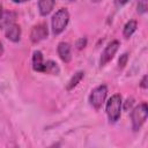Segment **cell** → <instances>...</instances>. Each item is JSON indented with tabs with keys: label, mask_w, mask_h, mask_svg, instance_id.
Instances as JSON below:
<instances>
[{
	"label": "cell",
	"mask_w": 148,
	"mask_h": 148,
	"mask_svg": "<svg viewBox=\"0 0 148 148\" xmlns=\"http://www.w3.org/2000/svg\"><path fill=\"white\" fill-rule=\"evenodd\" d=\"M121 105H123V101L119 94H114L109 98V101L106 102L105 111L110 123H117L119 120L121 113Z\"/></svg>",
	"instance_id": "cell-1"
},
{
	"label": "cell",
	"mask_w": 148,
	"mask_h": 148,
	"mask_svg": "<svg viewBox=\"0 0 148 148\" xmlns=\"http://www.w3.org/2000/svg\"><path fill=\"white\" fill-rule=\"evenodd\" d=\"M69 21V13L66 8H60L56 12V14L52 16L51 25H52V34L59 35L61 34L65 28L67 27Z\"/></svg>",
	"instance_id": "cell-2"
},
{
	"label": "cell",
	"mask_w": 148,
	"mask_h": 148,
	"mask_svg": "<svg viewBox=\"0 0 148 148\" xmlns=\"http://www.w3.org/2000/svg\"><path fill=\"white\" fill-rule=\"evenodd\" d=\"M148 117V108L146 103H141L135 106L131 112V120H132V128L134 132H138L141 126L145 124Z\"/></svg>",
	"instance_id": "cell-3"
},
{
	"label": "cell",
	"mask_w": 148,
	"mask_h": 148,
	"mask_svg": "<svg viewBox=\"0 0 148 148\" xmlns=\"http://www.w3.org/2000/svg\"><path fill=\"white\" fill-rule=\"evenodd\" d=\"M106 96H108V87L105 84H101V86L96 87L95 89H92V91L89 96V103L92 108L98 110L105 102Z\"/></svg>",
	"instance_id": "cell-4"
},
{
	"label": "cell",
	"mask_w": 148,
	"mask_h": 148,
	"mask_svg": "<svg viewBox=\"0 0 148 148\" xmlns=\"http://www.w3.org/2000/svg\"><path fill=\"white\" fill-rule=\"evenodd\" d=\"M119 45L120 44H119L118 40H112V42H110L105 46V49L103 50V52L101 54V58H99V65H101V67L104 66V65H106L113 58V56L116 54V52L119 49Z\"/></svg>",
	"instance_id": "cell-5"
},
{
	"label": "cell",
	"mask_w": 148,
	"mask_h": 148,
	"mask_svg": "<svg viewBox=\"0 0 148 148\" xmlns=\"http://www.w3.org/2000/svg\"><path fill=\"white\" fill-rule=\"evenodd\" d=\"M49 35V29L46 23H39L34 25L30 32V39L32 43H39L40 40L45 39Z\"/></svg>",
	"instance_id": "cell-6"
},
{
	"label": "cell",
	"mask_w": 148,
	"mask_h": 148,
	"mask_svg": "<svg viewBox=\"0 0 148 148\" xmlns=\"http://www.w3.org/2000/svg\"><path fill=\"white\" fill-rule=\"evenodd\" d=\"M5 35L13 43L20 42V39H21V28H20V25L16 24V23H14V22L13 23H9L5 28Z\"/></svg>",
	"instance_id": "cell-7"
},
{
	"label": "cell",
	"mask_w": 148,
	"mask_h": 148,
	"mask_svg": "<svg viewBox=\"0 0 148 148\" xmlns=\"http://www.w3.org/2000/svg\"><path fill=\"white\" fill-rule=\"evenodd\" d=\"M57 51H58V54H59L60 59L64 62H69L71 61V59H72V49H71V45L68 43L60 42L58 44Z\"/></svg>",
	"instance_id": "cell-8"
},
{
	"label": "cell",
	"mask_w": 148,
	"mask_h": 148,
	"mask_svg": "<svg viewBox=\"0 0 148 148\" xmlns=\"http://www.w3.org/2000/svg\"><path fill=\"white\" fill-rule=\"evenodd\" d=\"M54 3H56V0H38V10H39V14L42 16L49 15L52 12V9H53Z\"/></svg>",
	"instance_id": "cell-9"
},
{
	"label": "cell",
	"mask_w": 148,
	"mask_h": 148,
	"mask_svg": "<svg viewBox=\"0 0 148 148\" xmlns=\"http://www.w3.org/2000/svg\"><path fill=\"white\" fill-rule=\"evenodd\" d=\"M44 58H43V53L40 51H35L32 53V68L36 72H40L43 73L44 69Z\"/></svg>",
	"instance_id": "cell-10"
},
{
	"label": "cell",
	"mask_w": 148,
	"mask_h": 148,
	"mask_svg": "<svg viewBox=\"0 0 148 148\" xmlns=\"http://www.w3.org/2000/svg\"><path fill=\"white\" fill-rule=\"evenodd\" d=\"M15 18V14L10 12H5L2 6L0 5V28H6L9 23H13Z\"/></svg>",
	"instance_id": "cell-11"
},
{
	"label": "cell",
	"mask_w": 148,
	"mask_h": 148,
	"mask_svg": "<svg viewBox=\"0 0 148 148\" xmlns=\"http://www.w3.org/2000/svg\"><path fill=\"white\" fill-rule=\"evenodd\" d=\"M83 76H84V72H82V71H79V72H76L72 77H71V80L68 81V83H67V86H66V90H72V89H74L79 83H80V81L83 79Z\"/></svg>",
	"instance_id": "cell-12"
},
{
	"label": "cell",
	"mask_w": 148,
	"mask_h": 148,
	"mask_svg": "<svg viewBox=\"0 0 148 148\" xmlns=\"http://www.w3.org/2000/svg\"><path fill=\"white\" fill-rule=\"evenodd\" d=\"M60 72L58 65L56 61L53 60H47L44 62V69H43V73H46V74H52V75H58Z\"/></svg>",
	"instance_id": "cell-13"
},
{
	"label": "cell",
	"mask_w": 148,
	"mask_h": 148,
	"mask_svg": "<svg viewBox=\"0 0 148 148\" xmlns=\"http://www.w3.org/2000/svg\"><path fill=\"white\" fill-rule=\"evenodd\" d=\"M136 28H138L136 21L130 20V21L124 25V29H123V35H124V37H125V38H130V37L135 32Z\"/></svg>",
	"instance_id": "cell-14"
},
{
	"label": "cell",
	"mask_w": 148,
	"mask_h": 148,
	"mask_svg": "<svg viewBox=\"0 0 148 148\" xmlns=\"http://www.w3.org/2000/svg\"><path fill=\"white\" fill-rule=\"evenodd\" d=\"M148 9V0H139L138 6H136V10L139 14H146Z\"/></svg>",
	"instance_id": "cell-15"
},
{
	"label": "cell",
	"mask_w": 148,
	"mask_h": 148,
	"mask_svg": "<svg viewBox=\"0 0 148 148\" xmlns=\"http://www.w3.org/2000/svg\"><path fill=\"white\" fill-rule=\"evenodd\" d=\"M127 60H128V53H123L118 60V66L119 68H124L125 65L127 64Z\"/></svg>",
	"instance_id": "cell-16"
},
{
	"label": "cell",
	"mask_w": 148,
	"mask_h": 148,
	"mask_svg": "<svg viewBox=\"0 0 148 148\" xmlns=\"http://www.w3.org/2000/svg\"><path fill=\"white\" fill-rule=\"evenodd\" d=\"M75 46H76L77 50H82V49H84V47L87 46V38H86V37H81V38H79V39L76 40V43H75Z\"/></svg>",
	"instance_id": "cell-17"
},
{
	"label": "cell",
	"mask_w": 148,
	"mask_h": 148,
	"mask_svg": "<svg viewBox=\"0 0 148 148\" xmlns=\"http://www.w3.org/2000/svg\"><path fill=\"white\" fill-rule=\"evenodd\" d=\"M133 103H134V99L133 98H127L126 99V102H125V104L124 105H121V108H124V110H128V108L131 109L132 108V105H133Z\"/></svg>",
	"instance_id": "cell-18"
},
{
	"label": "cell",
	"mask_w": 148,
	"mask_h": 148,
	"mask_svg": "<svg viewBox=\"0 0 148 148\" xmlns=\"http://www.w3.org/2000/svg\"><path fill=\"white\" fill-rule=\"evenodd\" d=\"M130 0H114V5H116V7H123L124 5H126L127 2H128Z\"/></svg>",
	"instance_id": "cell-19"
},
{
	"label": "cell",
	"mask_w": 148,
	"mask_h": 148,
	"mask_svg": "<svg viewBox=\"0 0 148 148\" xmlns=\"http://www.w3.org/2000/svg\"><path fill=\"white\" fill-rule=\"evenodd\" d=\"M140 86H141V88H143V89L147 88V75H145V76L142 77V80H141V82H140Z\"/></svg>",
	"instance_id": "cell-20"
},
{
	"label": "cell",
	"mask_w": 148,
	"mask_h": 148,
	"mask_svg": "<svg viewBox=\"0 0 148 148\" xmlns=\"http://www.w3.org/2000/svg\"><path fill=\"white\" fill-rule=\"evenodd\" d=\"M13 2H15V3H22V2H27V1H29V0H12Z\"/></svg>",
	"instance_id": "cell-21"
},
{
	"label": "cell",
	"mask_w": 148,
	"mask_h": 148,
	"mask_svg": "<svg viewBox=\"0 0 148 148\" xmlns=\"http://www.w3.org/2000/svg\"><path fill=\"white\" fill-rule=\"evenodd\" d=\"M3 54V45H2V43L0 42V57Z\"/></svg>",
	"instance_id": "cell-22"
},
{
	"label": "cell",
	"mask_w": 148,
	"mask_h": 148,
	"mask_svg": "<svg viewBox=\"0 0 148 148\" xmlns=\"http://www.w3.org/2000/svg\"><path fill=\"white\" fill-rule=\"evenodd\" d=\"M91 1H94V2H98V1H101V0H91Z\"/></svg>",
	"instance_id": "cell-23"
},
{
	"label": "cell",
	"mask_w": 148,
	"mask_h": 148,
	"mask_svg": "<svg viewBox=\"0 0 148 148\" xmlns=\"http://www.w3.org/2000/svg\"><path fill=\"white\" fill-rule=\"evenodd\" d=\"M69 1H75V0H69Z\"/></svg>",
	"instance_id": "cell-24"
}]
</instances>
